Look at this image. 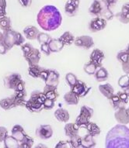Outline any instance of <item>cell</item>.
<instances>
[{"label": "cell", "instance_id": "1", "mask_svg": "<svg viewBox=\"0 0 129 148\" xmlns=\"http://www.w3.org/2000/svg\"><path fill=\"white\" fill-rule=\"evenodd\" d=\"M37 22L44 31H54L61 26L62 16L59 10L53 5H46L37 15Z\"/></svg>", "mask_w": 129, "mask_h": 148}, {"label": "cell", "instance_id": "2", "mask_svg": "<svg viewBox=\"0 0 129 148\" xmlns=\"http://www.w3.org/2000/svg\"><path fill=\"white\" fill-rule=\"evenodd\" d=\"M107 148H129V128L124 124H117L107 132L105 139Z\"/></svg>", "mask_w": 129, "mask_h": 148}, {"label": "cell", "instance_id": "3", "mask_svg": "<svg viewBox=\"0 0 129 148\" xmlns=\"http://www.w3.org/2000/svg\"><path fill=\"white\" fill-rule=\"evenodd\" d=\"M0 41L3 42L10 51L14 46H21L24 44L25 36L20 32L11 28L3 31V36Z\"/></svg>", "mask_w": 129, "mask_h": 148}, {"label": "cell", "instance_id": "4", "mask_svg": "<svg viewBox=\"0 0 129 148\" xmlns=\"http://www.w3.org/2000/svg\"><path fill=\"white\" fill-rule=\"evenodd\" d=\"M53 129L51 125H48V124L40 125L36 129V131H35V135L37 137L41 140H43L51 138V136H53Z\"/></svg>", "mask_w": 129, "mask_h": 148}, {"label": "cell", "instance_id": "5", "mask_svg": "<svg viewBox=\"0 0 129 148\" xmlns=\"http://www.w3.org/2000/svg\"><path fill=\"white\" fill-rule=\"evenodd\" d=\"M74 44L79 48L90 50V48H92L94 46V40H93V37H91L90 36L82 35V36H79L76 37Z\"/></svg>", "mask_w": 129, "mask_h": 148}, {"label": "cell", "instance_id": "6", "mask_svg": "<svg viewBox=\"0 0 129 148\" xmlns=\"http://www.w3.org/2000/svg\"><path fill=\"white\" fill-rule=\"evenodd\" d=\"M65 135L69 140H76L79 137V127L76 123H66L64 127Z\"/></svg>", "mask_w": 129, "mask_h": 148}, {"label": "cell", "instance_id": "7", "mask_svg": "<svg viewBox=\"0 0 129 148\" xmlns=\"http://www.w3.org/2000/svg\"><path fill=\"white\" fill-rule=\"evenodd\" d=\"M22 80V77L19 73H11L3 79V84L6 88L14 90L17 85Z\"/></svg>", "mask_w": 129, "mask_h": 148}, {"label": "cell", "instance_id": "8", "mask_svg": "<svg viewBox=\"0 0 129 148\" xmlns=\"http://www.w3.org/2000/svg\"><path fill=\"white\" fill-rule=\"evenodd\" d=\"M107 24V21L102 17H94L89 23V29L92 33H97L104 29Z\"/></svg>", "mask_w": 129, "mask_h": 148}, {"label": "cell", "instance_id": "9", "mask_svg": "<svg viewBox=\"0 0 129 148\" xmlns=\"http://www.w3.org/2000/svg\"><path fill=\"white\" fill-rule=\"evenodd\" d=\"M70 90L72 91L76 95H78L79 98H83L88 95V93L91 90V87L87 86V85L83 81L78 80L76 85L70 88Z\"/></svg>", "mask_w": 129, "mask_h": 148}, {"label": "cell", "instance_id": "10", "mask_svg": "<svg viewBox=\"0 0 129 148\" xmlns=\"http://www.w3.org/2000/svg\"><path fill=\"white\" fill-rule=\"evenodd\" d=\"M80 0H67L65 5V12L68 16H75L79 11Z\"/></svg>", "mask_w": 129, "mask_h": 148}, {"label": "cell", "instance_id": "11", "mask_svg": "<svg viewBox=\"0 0 129 148\" xmlns=\"http://www.w3.org/2000/svg\"><path fill=\"white\" fill-rule=\"evenodd\" d=\"M115 118L120 124H129V112L126 107H121L115 110Z\"/></svg>", "mask_w": 129, "mask_h": 148}, {"label": "cell", "instance_id": "12", "mask_svg": "<svg viewBox=\"0 0 129 148\" xmlns=\"http://www.w3.org/2000/svg\"><path fill=\"white\" fill-rule=\"evenodd\" d=\"M105 59V54L101 50L98 48L94 49L90 55V62H92L94 64L100 68L103 66V61Z\"/></svg>", "mask_w": 129, "mask_h": 148}, {"label": "cell", "instance_id": "13", "mask_svg": "<svg viewBox=\"0 0 129 148\" xmlns=\"http://www.w3.org/2000/svg\"><path fill=\"white\" fill-rule=\"evenodd\" d=\"M59 80H60V74L59 71L54 69H49L48 77L44 83L47 85L58 87L59 85Z\"/></svg>", "mask_w": 129, "mask_h": 148}, {"label": "cell", "instance_id": "14", "mask_svg": "<svg viewBox=\"0 0 129 148\" xmlns=\"http://www.w3.org/2000/svg\"><path fill=\"white\" fill-rule=\"evenodd\" d=\"M39 33V29L33 25H28L23 29V34L25 36V38L30 40H37V37L38 36Z\"/></svg>", "mask_w": 129, "mask_h": 148}, {"label": "cell", "instance_id": "15", "mask_svg": "<svg viewBox=\"0 0 129 148\" xmlns=\"http://www.w3.org/2000/svg\"><path fill=\"white\" fill-rule=\"evenodd\" d=\"M25 60L28 63V65H33V64H38L41 60V52L40 50L37 48H34L33 51L27 55L24 56Z\"/></svg>", "mask_w": 129, "mask_h": 148}, {"label": "cell", "instance_id": "16", "mask_svg": "<svg viewBox=\"0 0 129 148\" xmlns=\"http://www.w3.org/2000/svg\"><path fill=\"white\" fill-rule=\"evenodd\" d=\"M43 92L46 96V98L52 99L54 101H56L57 99L59 98V94L58 92V87H54V86H51V85H47L44 87Z\"/></svg>", "mask_w": 129, "mask_h": 148}, {"label": "cell", "instance_id": "17", "mask_svg": "<svg viewBox=\"0 0 129 148\" xmlns=\"http://www.w3.org/2000/svg\"><path fill=\"white\" fill-rule=\"evenodd\" d=\"M26 132L22 126L19 124H16L12 126V130H11V135L17 140L19 143L22 140L23 137L26 136Z\"/></svg>", "mask_w": 129, "mask_h": 148}, {"label": "cell", "instance_id": "18", "mask_svg": "<svg viewBox=\"0 0 129 148\" xmlns=\"http://www.w3.org/2000/svg\"><path fill=\"white\" fill-rule=\"evenodd\" d=\"M102 10L101 0H93L89 8V13L94 17H100Z\"/></svg>", "mask_w": 129, "mask_h": 148}, {"label": "cell", "instance_id": "19", "mask_svg": "<svg viewBox=\"0 0 129 148\" xmlns=\"http://www.w3.org/2000/svg\"><path fill=\"white\" fill-rule=\"evenodd\" d=\"M54 117H55V119L58 121L61 122V123H68V121L69 120V118H70V116H69L68 110L64 109V108L57 109L54 113Z\"/></svg>", "mask_w": 129, "mask_h": 148}, {"label": "cell", "instance_id": "20", "mask_svg": "<svg viewBox=\"0 0 129 148\" xmlns=\"http://www.w3.org/2000/svg\"><path fill=\"white\" fill-rule=\"evenodd\" d=\"M63 99L66 104L68 105V106H76L79 104L80 98L70 90L64 95Z\"/></svg>", "mask_w": 129, "mask_h": 148}, {"label": "cell", "instance_id": "21", "mask_svg": "<svg viewBox=\"0 0 129 148\" xmlns=\"http://www.w3.org/2000/svg\"><path fill=\"white\" fill-rule=\"evenodd\" d=\"M99 91L107 99L115 94V89L110 83H104L99 85Z\"/></svg>", "mask_w": 129, "mask_h": 148}, {"label": "cell", "instance_id": "22", "mask_svg": "<svg viewBox=\"0 0 129 148\" xmlns=\"http://www.w3.org/2000/svg\"><path fill=\"white\" fill-rule=\"evenodd\" d=\"M25 108L30 112H34V113H38L41 112L44 109L43 108V104L39 103V102H34L30 99H28L27 101Z\"/></svg>", "mask_w": 129, "mask_h": 148}, {"label": "cell", "instance_id": "23", "mask_svg": "<svg viewBox=\"0 0 129 148\" xmlns=\"http://www.w3.org/2000/svg\"><path fill=\"white\" fill-rule=\"evenodd\" d=\"M0 108H2L6 111H8V110H10V109H13V108H16L13 95H12L10 97L3 98V99L0 100Z\"/></svg>", "mask_w": 129, "mask_h": 148}, {"label": "cell", "instance_id": "24", "mask_svg": "<svg viewBox=\"0 0 129 148\" xmlns=\"http://www.w3.org/2000/svg\"><path fill=\"white\" fill-rule=\"evenodd\" d=\"M94 78L98 82H105L108 79L109 77V73L107 71V69L103 68V66L97 68V70L96 71V72L94 73Z\"/></svg>", "mask_w": 129, "mask_h": 148}, {"label": "cell", "instance_id": "25", "mask_svg": "<svg viewBox=\"0 0 129 148\" xmlns=\"http://www.w3.org/2000/svg\"><path fill=\"white\" fill-rule=\"evenodd\" d=\"M48 46L51 53H58L63 49L65 45L61 43V41L59 39L51 38V40L48 43Z\"/></svg>", "mask_w": 129, "mask_h": 148}, {"label": "cell", "instance_id": "26", "mask_svg": "<svg viewBox=\"0 0 129 148\" xmlns=\"http://www.w3.org/2000/svg\"><path fill=\"white\" fill-rule=\"evenodd\" d=\"M97 143L94 140V136L90 134H86L84 136H81V147L89 148L95 147Z\"/></svg>", "mask_w": 129, "mask_h": 148}, {"label": "cell", "instance_id": "27", "mask_svg": "<svg viewBox=\"0 0 129 148\" xmlns=\"http://www.w3.org/2000/svg\"><path fill=\"white\" fill-rule=\"evenodd\" d=\"M59 39L61 40V43L65 46H70V45L74 44L76 37L74 36V35L71 32L66 31L65 33L61 34Z\"/></svg>", "mask_w": 129, "mask_h": 148}, {"label": "cell", "instance_id": "28", "mask_svg": "<svg viewBox=\"0 0 129 148\" xmlns=\"http://www.w3.org/2000/svg\"><path fill=\"white\" fill-rule=\"evenodd\" d=\"M101 2H102V10H101L100 17H102L107 21V20H111L115 17V14L113 13L111 10H110V7L106 5L102 0H101Z\"/></svg>", "mask_w": 129, "mask_h": 148}, {"label": "cell", "instance_id": "29", "mask_svg": "<svg viewBox=\"0 0 129 148\" xmlns=\"http://www.w3.org/2000/svg\"><path fill=\"white\" fill-rule=\"evenodd\" d=\"M29 99L43 104L44 100L46 99V96L43 92H41L39 90H35V91H33L31 92Z\"/></svg>", "mask_w": 129, "mask_h": 148}, {"label": "cell", "instance_id": "30", "mask_svg": "<svg viewBox=\"0 0 129 148\" xmlns=\"http://www.w3.org/2000/svg\"><path fill=\"white\" fill-rule=\"evenodd\" d=\"M86 132L88 134H90L93 136H97L100 134V128L99 127L97 124L93 123V122H90L86 126Z\"/></svg>", "mask_w": 129, "mask_h": 148}, {"label": "cell", "instance_id": "31", "mask_svg": "<svg viewBox=\"0 0 129 148\" xmlns=\"http://www.w3.org/2000/svg\"><path fill=\"white\" fill-rule=\"evenodd\" d=\"M44 69L39 64H33L30 65L28 68V74L30 77L34 78H39L40 74L41 72V71Z\"/></svg>", "mask_w": 129, "mask_h": 148}, {"label": "cell", "instance_id": "32", "mask_svg": "<svg viewBox=\"0 0 129 148\" xmlns=\"http://www.w3.org/2000/svg\"><path fill=\"white\" fill-rule=\"evenodd\" d=\"M11 28H12V21L10 17L7 16H0V29L5 31Z\"/></svg>", "mask_w": 129, "mask_h": 148}, {"label": "cell", "instance_id": "33", "mask_svg": "<svg viewBox=\"0 0 129 148\" xmlns=\"http://www.w3.org/2000/svg\"><path fill=\"white\" fill-rule=\"evenodd\" d=\"M34 139L26 134V136L19 143V148H31L34 145Z\"/></svg>", "mask_w": 129, "mask_h": 148}, {"label": "cell", "instance_id": "34", "mask_svg": "<svg viewBox=\"0 0 129 148\" xmlns=\"http://www.w3.org/2000/svg\"><path fill=\"white\" fill-rule=\"evenodd\" d=\"M76 124L77 126L79 127V128H86V126L90 123V119L87 118V117H86L85 116H83V115L80 114L78 116L76 117Z\"/></svg>", "mask_w": 129, "mask_h": 148}, {"label": "cell", "instance_id": "35", "mask_svg": "<svg viewBox=\"0 0 129 148\" xmlns=\"http://www.w3.org/2000/svg\"><path fill=\"white\" fill-rule=\"evenodd\" d=\"M109 100V102L111 107L115 110H117V109H119L121 107H122L121 102V100H120L119 96L117 95V94H114V95L111 96V97L108 99Z\"/></svg>", "mask_w": 129, "mask_h": 148}, {"label": "cell", "instance_id": "36", "mask_svg": "<svg viewBox=\"0 0 129 148\" xmlns=\"http://www.w3.org/2000/svg\"><path fill=\"white\" fill-rule=\"evenodd\" d=\"M4 146L6 148H11V147H19V142L11 135L9 136L6 138L4 140Z\"/></svg>", "mask_w": 129, "mask_h": 148}, {"label": "cell", "instance_id": "37", "mask_svg": "<svg viewBox=\"0 0 129 148\" xmlns=\"http://www.w3.org/2000/svg\"><path fill=\"white\" fill-rule=\"evenodd\" d=\"M77 81H78V78H77L75 74H73L72 72H68L66 74V82L67 83V85L70 87V88H72L74 85H76Z\"/></svg>", "mask_w": 129, "mask_h": 148}, {"label": "cell", "instance_id": "38", "mask_svg": "<svg viewBox=\"0 0 129 148\" xmlns=\"http://www.w3.org/2000/svg\"><path fill=\"white\" fill-rule=\"evenodd\" d=\"M97 66L94 64L93 63H92V62H89V63L86 64L83 66V70L89 75H94V73L96 72V71L97 70Z\"/></svg>", "mask_w": 129, "mask_h": 148}, {"label": "cell", "instance_id": "39", "mask_svg": "<svg viewBox=\"0 0 129 148\" xmlns=\"http://www.w3.org/2000/svg\"><path fill=\"white\" fill-rule=\"evenodd\" d=\"M37 40L38 43L41 44H48L49 41L51 40V36L46 33L40 32L38 36L37 37Z\"/></svg>", "mask_w": 129, "mask_h": 148}, {"label": "cell", "instance_id": "40", "mask_svg": "<svg viewBox=\"0 0 129 148\" xmlns=\"http://www.w3.org/2000/svg\"><path fill=\"white\" fill-rule=\"evenodd\" d=\"M118 85L122 89L124 90L125 88L129 86V75H124L121 76L118 79Z\"/></svg>", "mask_w": 129, "mask_h": 148}, {"label": "cell", "instance_id": "41", "mask_svg": "<svg viewBox=\"0 0 129 148\" xmlns=\"http://www.w3.org/2000/svg\"><path fill=\"white\" fill-rule=\"evenodd\" d=\"M80 114L85 116L90 119L93 116V109L88 106H83L80 109Z\"/></svg>", "mask_w": 129, "mask_h": 148}, {"label": "cell", "instance_id": "42", "mask_svg": "<svg viewBox=\"0 0 129 148\" xmlns=\"http://www.w3.org/2000/svg\"><path fill=\"white\" fill-rule=\"evenodd\" d=\"M117 59L121 64L126 63L129 61V53L125 50L119 51L117 54Z\"/></svg>", "mask_w": 129, "mask_h": 148}, {"label": "cell", "instance_id": "43", "mask_svg": "<svg viewBox=\"0 0 129 148\" xmlns=\"http://www.w3.org/2000/svg\"><path fill=\"white\" fill-rule=\"evenodd\" d=\"M56 148H75V145H74V142L72 140H61L59 141L58 144L55 146Z\"/></svg>", "mask_w": 129, "mask_h": 148}, {"label": "cell", "instance_id": "44", "mask_svg": "<svg viewBox=\"0 0 129 148\" xmlns=\"http://www.w3.org/2000/svg\"><path fill=\"white\" fill-rule=\"evenodd\" d=\"M115 16L117 18L118 21H120L122 23H124V24H128V23H129V16L128 15L124 14V12H122L121 11L116 13L115 15Z\"/></svg>", "mask_w": 129, "mask_h": 148}, {"label": "cell", "instance_id": "45", "mask_svg": "<svg viewBox=\"0 0 129 148\" xmlns=\"http://www.w3.org/2000/svg\"><path fill=\"white\" fill-rule=\"evenodd\" d=\"M117 95L119 96L120 100H121V106L122 107H126L127 104L129 102V97L128 95H127L126 93L124 92V91H122V92H118L117 93Z\"/></svg>", "mask_w": 129, "mask_h": 148}, {"label": "cell", "instance_id": "46", "mask_svg": "<svg viewBox=\"0 0 129 148\" xmlns=\"http://www.w3.org/2000/svg\"><path fill=\"white\" fill-rule=\"evenodd\" d=\"M20 47H21V50H22L23 53V57L30 53L34 49V47L30 43H24Z\"/></svg>", "mask_w": 129, "mask_h": 148}, {"label": "cell", "instance_id": "47", "mask_svg": "<svg viewBox=\"0 0 129 148\" xmlns=\"http://www.w3.org/2000/svg\"><path fill=\"white\" fill-rule=\"evenodd\" d=\"M54 106H55V101L48 99V98H46V99L44 100V103H43V108L45 110L52 109L54 107Z\"/></svg>", "mask_w": 129, "mask_h": 148}, {"label": "cell", "instance_id": "48", "mask_svg": "<svg viewBox=\"0 0 129 148\" xmlns=\"http://www.w3.org/2000/svg\"><path fill=\"white\" fill-rule=\"evenodd\" d=\"M8 130L4 126H0V143H3L8 136Z\"/></svg>", "mask_w": 129, "mask_h": 148}, {"label": "cell", "instance_id": "49", "mask_svg": "<svg viewBox=\"0 0 129 148\" xmlns=\"http://www.w3.org/2000/svg\"><path fill=\"white\" fill-rule=\"evenodd\" d=\"M6 0H0V16H6Z\"/></svg>", "mask_w": 129, "mask_h": 148}, {"label": "cell", "instance_id": "50", "mask_svg": "<svg viewBox=\"0 0 129 148\" xmlns=\"http://www.w3.org/2000/svg\"><path fill=\"white\" fill-rule=\"evenodd\" d=\"M41 51L46 56H50L51 53V51L49 48L48 44H41Z\"/></svg>", "mask_w": 129, "mask_h": 148}, {"label": "cell", "instance_id": "51", "mask_svg": "<svg viewBox=\"0 0 129 148\" xmlns=\"http://www.w3.org/2000/svg\"><path fill=\"white\" fill-rule=\"evenodd\" d=\"M23 91H26V87H25V82L22 79L17 85L14 88V92H23Z\"/></svg>", "mask_w": 129, "mask_h": 148}, {"label": "cell", "instance_id": "52", "mask_svg": "<svg viewBox=\"0 0 129 148\" xmlns=\"http://www.w3.org/2000/svg\"><path fill=\"white\" fill-rule=\"evenodd\" d=\"M48 75H49V69L44 68V69L41 71V74H40L39 78H41V80L45 82V81L47 80L48 77Z\"/></svg>", "mask_w": 129, "mask_h": 148}, {"label": "cell", "instance_id": "53", "mask_svg": "<svg viewBox=\"0 0 129 148\" xmlns=\"http://www.w3.org/2000/svg\"><path fill=\"white\" fill-rule=\"evenodd\" d=\"M21 6L24 8L30 7L32 4V0H18Z\"/></svg>", "mask_w": 129, "mask_h": 148}, {"label": "cell", "instance_id": "54", "mask_svg": "<svg viewBox=\"0 0 129 148\" xmlns=\"http://www.w3.org/2000/svg\"><path fill=\"white\" fill-rule=\"evenodd\" d=\"M9 51H10V50H9V48H8L6 46L3 42L0 41V54L4 55V54H6Z\"/></svg>", "mask_w": 129, "mask_h": 148}, {"label": "cell", "instance_id": "55", "mask_svg": "<svg viewBox=\"0 0 129 148\" xmlns=\"http://www.w3.org/2000/svg\"><path fill=\"white\" fill-rule=\"evenodd\" d=\"M103 2L106 4L107 5H108L109 7H113V6H115L116 4L118 2V0H102Z\"/></svg>", "mask_w": 129, "mask_h": 148}, {"label": "cell", "instance_id": "56", "mask_svg": "<svg viewBox=\"0 0 129 148\" xmlns=\"http://www.w3.org/2000/svg\"><path fill=\"white\" fill-rule=\"evenodd\" d=\"M14 95L19 99H26L27 97V91L23 92H14Z\"/></svg>", "mask_w": 129, "mask_h": 148}, {"label": "cell", "instance_id": "57", "mask_svg": "<svg viewBox=\"0 0 129 148\" xmlns=\"http://www.w3.org/2000/svg\"><path fill=\"white\" fill-rule=\"evenodd\" d=\"M121 12H124V14L128 15L129 16V3H124V5H122Z\"/></svg>", "mask_w": 129, "mask_h": 148}, {"label": "cell", "instance_id": "58", "mask_svg": "<svg viewBox=\"0 0 129 148\" xmlns=\"http://www.w3.org/2000/svg\"><path fill=\"white\" fill-rule=\"evenodd\" d=\"M122 70L124 72V74L126 75H129V61L126 62V63L121 64Z\"/></svg>", "mask_w": 129, "mask_h": 148}, {"label": "cell", "instance_id": "59", "mask_svg": "<svg viewBox=\"0 0 129 148\" xmlns=\"http://www.w3.org/2000/svg\"><path fill=\"white\" fill-rule=\"evenodd\" d=\"M124 92H125V93H126L127 95H128V97H129V86L128 88H125V89L124 90Z\"/></svg>", "mask_w": 129, "mask_h": 148}, {"label": "cell", "instance_id": "60", "mask_svg": "<svg viewBox=\"0 0 129 148\" xmlns=\"http://www.w3.org/2000/svg\"><path fill=\"white\" fill-rule=\"evenodd\" d=\"M125 51H126L127 52H128V53H129V44H128V46H127L126 49H125Z\"/></svg>", "mask_w": 129, "mask_h": 148}, {"label": "cell", "instance_id": "61", "mask_svg": "<svg viewBox=\"0 0 129 148\" xmlns=\"http://www.w3.org/2000/svg\"><path fill=\"white\" fill-rule=\"evenodd\" d=\"M45 147L46 146H43V145H41V144H39V145L36 146V147Z\"/></svg>", "mask_w": 129, "mask_h": 148}, {"label": "cell", "instance_id": "62", "mask_svg": "<svg viewBox=\"0 0 129 148\" xmlns=\"http://www.w3.org/2000/svg\"><path fill=\"white\" fill-rule=\"evenodd\" d=\"M2 36H3V33L0 31V40H1V39H2Z\"/></svg>", "mask_w": 129, "mask_h": 148}, {"label": "cell", "instance_id": "63", "mask_svg": "<svg viewBox=\"0 0 129 148\" xmlns=\"http://www.w3.org/2000/svg\"><path fill=\"white\" fill-rule=\"evenodd\" d=\"M127 109H128V112H129V106L128 107V108H127Z\"/></svg>", "mask_w": 129, "mask_h": 148}]
</instances>
